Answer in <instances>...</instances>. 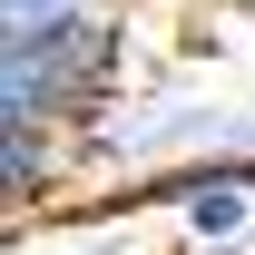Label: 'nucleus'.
<instances>
[{
	"mask_svg": "<svg viewBox=\"0 0 255 255\" xmlns=\"http://www.w3.org/2000/svg\"><path fill=\"white\" fill-rule=\"evenodd\" d=\"M59 20H89V0H0V39H30V30H59Z\"/></svg>",
	"mask_w": 255,
	"mask_h": 255,
	"instance_id": "3",
	"label": "nucleus"
},
{
	"mask_svg": "<svg viewBox=\"0 0 255 255\" xmlns=\"http://www.w3.org/2000/svg\"><path fill=\"white\" fill-rule=\"evenodd\" d=\"M49 177H59L49 118H0V196H10V206H30V196H49Z\"/></svg>",
	"mask_w": 255,
	"mask_h": 255,
	"instance_id": "2",
	"label": "nucleus"
},
{
	"mask_svg": "<svg viewBox=\"0 0 255 255\" xmlns=\"http://www.w3.org/2000/svg\"><path fill=\"white\" fill-rule=\"evenodd\" d=\"M128 39L118 20H59V30L0 39V118H98V98L118 89Z\"/></svg>",
	"mask_w": 255,
	"mask_h": 255,
	"instance_id": "1",
	"label": "nucleus"
}]
</instances>
